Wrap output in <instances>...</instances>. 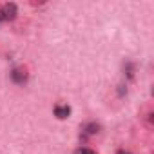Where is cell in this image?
<instances>
[{
  "label": "cell",
  "instance_id": "8992f818",
  "mask_svg": "<svg viewBox=\"0 0 154 154\" xmlns=\"http://www.w3.org/2000/svg\"><path fill=\"white\" fill-rule=\"evenodd\" d=\"M116 154H131V152H129V150H123V149H122V150H118Z\"/></svg>",
  "mask_w": 154,
  "mask_h": 154
},
{
  "label": "cell",
  "instance_id": "6da1fadb",
  "mask_svg": "<svg viewBox=\"0 0 154 154\" xmlns=\"http://www.w3.org/2000/svg\"><path fill=\"white\" fill-rule=\"evenodd\" d=\"M18 15V8H17V4H4L2 8H0V24L2 22H9V20H13L15 17Z\"/></svg>",
  "mask_w": 154,
  "mask_h": 154
},
{
  "label": "cell",
  "instance_id": "7a4b0ae2",
  "mask_svg": "<svg viewBox=\"0 0 154 154\" xmlns=\"http://www.w3.org/2000/svg\"><path fill=\"white\" fill-rule=\"evenodd\" d=\"M98 131H100V125H98L96 122H87V123L82 125V136H84V138L94 136V134H98Z\"/></svg>",
  "mask_w": 154,
  "mask_h": 154
},
{
  "label": "cell",
  "instance_id": "277c9868",
  "mask_svg": "<svg viewBox=\"0 0 154 154\" xmlns=\"http://www.w3.org/2000/svg\"><path fill=\"white\" fill-rule=\"evenodd\" d=\"M69 114H71V107L67 103H58L54 107V116L58 120H65V118H69Z\"/></svg>",
  "mask_w": 154,
  "mask_h": 154
},
{
  "label": "cell",
  "instance_id": "5b68a950",
  "mask_svg": "<svg viewBox=\"0 0 154 154\" xmlns=\"http://www.w3.org/2000/svg\"><path fill=\"white\" fill-rule=\"evenodd\" d=\"M76 154H96L93 149H89V147H78L76 149Z\"/></svg>",
  "mask_w": 154,
  "mask_h": 154
},
{
  "label": "cell",
  "instance_id": "3957f363",
  "mask_svg": "<svg viewBox=\"0 0 154 154\" xmlns=\"http://www.w3.org/2000/svg\"><path fill=\"white\" fill-rule=\"evenodd\" d=\"M11 80L15 84H18V85H24L27 82V72L24 69H13L11 71Z\"/></svg>",
  "mask_w": 154,
  "mask_h": 154
}]
</instances>
